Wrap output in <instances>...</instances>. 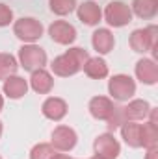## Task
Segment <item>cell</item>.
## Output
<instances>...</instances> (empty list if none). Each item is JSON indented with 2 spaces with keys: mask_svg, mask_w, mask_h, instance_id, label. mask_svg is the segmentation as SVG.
Returning <instances> with one entry per match:
<instances>
[{
  "mask_svg": "<svg viewBox=\"0 0 158 159\" xmlns=\"http://www.w3.org/2000/svg\"><path fill=\"white\" fill-rule=\"evenodd\" d=\"M89 54L86 48H80V46H71L67 52H63L62 56L54 57L50 69L56 76L60 78H69V76H75L77 72L82 70L84 63L87 61Z\"/></svg>",
  "mask_w": 158,
  "mask_h": 159,
  "instance_id": "obj_1",
  "label": "cell"
},
{
  "mask_svg": "<svg viewBox=\"0 0 158 159\" xmlns=\"http://www.w3.org/2000/svg\"><path fill=\"white\" fill-rule=\"evenodd\" d=\"M128 44L134 52L138 54H153V59L156 57V48H158V28L155 24H149L145 28H138L130 34Z\"/></svg>",
  "mask_w": 158,
  "mask_h": 159,
  "instance_id": "obj_2",
  "label": "cell"
},
{
  "mask_svg": "<svg viewBox=\"0 0 158 159\" xmlns=\"http://www.w3.org/2000/svg\"><path fill=\"white\" fill-rule=\"evenodd\" d=\"M13 34L24 44H34L43 37V24L34 17H21L13 22Z\"/></svg>",
  "mask_w": 158,
  "mask_h": 159,
  "instance_id": "obj_3",
  "label": "cell"
},
{
  "mask_svg": "<svg viewBox=\"0 0 158 159\" xmlns=\"http://www.w3.org/2000/svg\"><path fill=\"white\" fill-rule=\"evenodd\" d=\"M17 61H19V67H22L24 70L34 72L37 69H45V65H47V52L41 46H37L36 43L34 44H22L19 48Z\"/></svg>",
  "mask_w": 158,
  "mask_h": 159,
  "instance_id": "obj_4",
  "label": "cell"
},
{
  "mask_svg": "<svg viewBox=\"0 0 158 159\" xmlns=\"http://www.w3.org/2000/svg\"><path fill=\"white\" fill-rule=\"evenodd\" d=\"M108 93L112 100L128 102L136 94V81L128 74H114L108 80Z\"/></svg>",
  "mask_w": 158,
  "mask_h": 159,
  "instance_id": "obj_5",
  "label": "cell"
},
{
  "mask_svg": "<svg viewBox=\"0 0 158 159\" xmlns=\"http://www.w3.org/2000/svg\"><path fill=\"white\" fill-rule=\"evenodd\" d=\"M102 17L112 28H125L126 24L132 22V9L128 4L121 0H114L106 6V9L102 11Z\"/></svg>",
  "mask_w": 158,
  "mask_h": 159,
  "instance_id": "obj_6",
  "label": "cell"
},
{
  "mask_svg": "<svg viewBox=\"0 0 158 159\" xmlns=\"http://www.w3.org/2000/svg\"><path fill=\"white\" fill-rule=\"evenodd\" d=\"M78 143V135L71 126H56L50 135V144L56 152H71Z\"/></svg>",
  "mask_w": 158,
  "mask_h": 159,
  "instance_id": "obj_7",
  "label": "cell"
},
{
  "mask_svg": "<svg viewBox=\"0 0 158 159\" xmlns=\"http://www.w3.org/2000/svg\"><path fill=\"white\" fill-rule=\"evenodd\" d=\"M93 152H95V156L102 159H117L121 154V144L114 133L106 131V133H101L93 141Z\"/></svg>",
  "mask_w": 158,
  "mask_h": 159,
  "instance_id": "obj_8",
  "label": "cell"
},
{
  "mask_svg": "<svg viewBox=\"0 0 158 159\" xmlns=\"http://www.w3.org/2000/svg\"><path fill=\"white\" fill-rule=\"evenodd\" d=\"M48 35L54 43L69 46L77 41V28L73 24H69L67 20H54L48 26Z\"/></svg>",
  "mask_w": 158,
  "mask_h": 159,
  "instance_id": "obj_9",
  "label": "cell"
},
{
  "mask_svg": "<svg viewBox=\"0 0 158 159\" xmlns=\"http://www.w3.org/2000/svg\"><path fill=\"white\" fill-rule=\"evenodd\" d=\"M136 78L140 80L143 85H155L158 81V65L155 59L151 57H141L136 63Z\"/></svg>",
  "mask_w": 158,
  "mask_h": 159,
  "instance_id": "obj_10",
  "label": "cell"
},
{
  "mask_svg": "<svg viewBox=\"0 0 158 159\" xmlns=\"http://www.w3.org/2000/svg\"><path fill=\"white\" fill-rule=\"evenodd\" d=\"M67 109H69L67 107V102L63 98H60V96H48L43 102V106H41L43 115L48 120H54V122H60L62 119H65Z\"/></svg>",
  "mask_w": 158,
  "mask_h": 159,
  "instance_id": "obj_11",
  "label": "cell"
},
{
  "mask_svg": "<svg viewBox=\"0 0 158 159\" xmlns=\"http://www.w3.org/2000/svg\"><path fill=\"white\" fill-rule=\"evenodd\" d=\"M77 15L78 20H82L86 26H97L102 20V9L93 0H86L80 6H77Z\"/></svg>",
  "mask_w": 158,
  "mask_h": 159,
  "instance_id": "obj_12",
  "label": "cell"
},
{
  "mask_svg": "<svg viewBox=\"0 0 158 159\" xmlns=\"http://www.w3.org/2000/svg\"><path fill=\"white\" fill-rule=\"evenodd\" d=\"M91 44H93V48L97 50L99 56H106V54H110L114 50L116 37H114V34L108 28H99L91 35Z\"/></svg>",
  "mask_w": 158,
  "mask_h": 159,
  "instance_id": "obj_13",
  "label": "cell"
},
{
  "mask_svg": "<svg viewBox=\"0 0 158 159\" xmlns=\"http://www.w3.org/2000/svg\"><path fill=\"white\" fill-rule=\"evenodd\" d=\"M28 81L24 78H21V76H17V74H13V76H9V78L4 80V85H2V91H4V94L9 98V100H19V98H22L26 93H28Z\"/></svg>",
  "mask_w": 158,
  "mask_h": 159,
  "instance_id": "obj_14",
  "label": "cell"
},
{
  "mask_svg": "<svg viewBox=\"0 0 158 159\" xmlns=\"http://www.w3.org/2000/svg\"><path fill=\"white\" fill-rule=\"evenodd\" d=\"M114 100L112 98H108V96H93L91 100H89V106H87V109H89V113H91V117L97 120H106L110 115H112V111H114Z\"/></svg>",
  "mask_w": 158,
  "mask_h": 159,
  "instance_id": "obj_15",
  "label": "cell"
},
{
  "mask_svg": "<svg viewBox=\"0 0 158 159\" xmlns=\"http://www.w3.org/2000/svg\"><path fill=\"white\" fill-rule=\"evenodd\" d=\"M30 87L39 94H48L54 89V76L47 69H37L30 76Z\"/></svg>",
  "mask_w": 158,
  "mask_h": 159,
  "instance_id": "obj_16",
  "label": "cell"
},
{
  "mask_svg": "<svg viewBox=\"0 0 158 159\" xmlns=\"http://www.w3.org/2000/svg\"><path fill=\"white\" fill-rule=\"evenodd\" d=\"M123 109H125L126 120L140 122V120L147 119L149 109H151V104H149L147 100H141V98H132V100H128L126 106H123Z\"/></svg>",
  "mask_w": 158,
  "mask_h": 159,
  "instance_id": "obj_17",
  "label": "cell"
},
{
  "mask_svg": "<svg viewBox=\"0 0 158 159\" xmlns=\"http://www.w3.org/2000/svg\"><path fill=\"white\" fill-rule=\"evenodd\" d=\"M121 137L130 148H141V124L134 120H126L121 128Z\"/></svg>",
  "mask_w": 158,
  "mask_h": 159,
  "instance_id": "obj_18",
  "label": "cell"
},
{
  "mask_svg": "<svg viewBox=\"0 0 158 159\" xmlns=\"http://www.w3.org/2000/svg\"><path fill=\"white\" fill-rule=\"evenodd\" d=\"M82 70L86 72V76L91 80H102L108 76V63L101 57V56H95V57H87V61L84 63Z\"/></svg>",
  "mask_w": 158,
  "mask_h": 159,
  "instance_id": "obj_19",
  "label": "cell"
},
{
  "mask_svg": "<svg viewBox=\"0 0 158 159\" xmlns=\"http://www.w3.org/2000/svg\"><path fill=\"white\" fill-rule=\"evenodd\" d=\"M132 15L140 19H153L158 13V0H132Z\"/></svg>",
  "mask_w": 158,
  "mask_h": 159,
  "instance_id": "obj_20",
  "label": "cell"
},
{
  "mask_svg": "<svg viewBox=\"0 0 158 159\" xmlns=\"http://www.w3.org/2000/svg\"><path fill=\"white\" fill-rule=\"evenodd\" d=\"M19 70V61L13 54H7V52H0V80L4 81L6 78L17 74Z\"/></svg>",
  "mask_w": 158,
  "mask_h": 159,
  "instance_id": "obj_21",
  "label": "cell"
},
{
  "mask_svg": "<svg viewBox=\"0 0 158 159\" xmlns=\"http://www.w3.org/2000/svg\"><path fill=\"white\" fill-rule=\"evenodd\" d=\"M158 146V126L151 122L141 124V148Z\"/></svg>",
  "mask_w": 158,
  "mask_h": 159,
  "instance_id": "obj_22",
  "label": "cell"
},
{
  "mask_svg": "<svg viewBox=\"0 0 158 159\" xmlns=\"http://www.w3.org/2000/svg\"><path fill=\"white\" fill-rule=\"evenodd\" d=\"M48 6L54 15L65 17L77 9V0H48Z\"/></svg>",
  "mask_w": 158,
  "mask_h": 159,
  "instance_id": "obj_23",
  "label": "cell"
},
{
  "mask_svg": "<svg viewBox=\"0 0 158 159\" xmlns=\"http://www.w3.org/2000/svg\"><path fill=\"white\" fill-rule=\"evenodd\" d=\"M108 122V131L110 133H114L116 129H119L125 122H126V117H125V109H123V106H114V111H112V115L106 119Z\"/></svg>",
  "mask_w": 158,
  "mask_h": 159,
  "instance_id": "obj_24",
  "label": "cell"
},
{
  "mask_svg": "<svg viewBox=\"0 0 158 159\" xmlns=\"http://www.w3.org/2000/svg\"><path fill=\"white\" fill-rule=\"evenodd\" d=\"M56 150L52 148L50 143H39L30 150V159H50Z\"/></svg>",
  "mask_w": 158,
  "mask_h": 159,
  "instance_id": "obj_25",
  "label": "cell"
},
{
  "mask_svg": "<svg viewBox=\"0 0 158 159\" xmlns=\"http://www.w3.org/2000/svg\"><path fill=\"white\" fill-rule=\"evenodd\" d=\"M13 22V9L6 4H0V28L9 26Z\"/></svg>",
  "mask_w": 158,
  "mask_h": 159,
  "instance_id": "obj_26",
  "label": "cell"
},
{
  "mask_svg": "<svg viewBox=\"0 0 158 159\" xmlns=\"http://www.w3.org/2000/svg\"><path fill=\"white\" fill-rule=\"evenodd\" d=\"M145 159H158V146H153V148H147V154H145Z\"/></svg>",
  "mask_w": 158,
  "mask_h": 159,
  "instance_id": "obj_27",
  "label": "cell"
},
{
  "mask_svg": "<svg viewBox=\"0 0 158 159\" xmlns=\"http://www.w3.org/2000/svg\"><path fill=\"white\" fill-rule=\"evenodd\" d=\"M50 159H73V157H71V156H67V154H63V152H60V154H56V152H54Z\"/></svg>",
  "mask_w": 158,
  "mask_h": 159,
  "instance_id": "obj_28",
  "label": "cell"
},
{
  "mask_svg": "<svg viewBox=\"0 0 158 159\" xmlns=\"http://www.w3.org/2000/svg\"><path fill=\"white\" fill-rule=\"evenodd\" d=\"M2 107H4V96L0 94V111H2Z\"/></svg>",
  "mask_w": 158,
  "mask_h": 159,
  "instance_id": "obj_29",
  "label": "cell"
},
{
  "mask_svg": "<svg viewBox=\"0 0 158 159\" xmlns=\"http://www.w3.org/2000/svg\"><path fill=\"white\" fill-rule=\"evenodd\" d=\"M2 129H4V126H2V122H0V137H2Z\"/></svg>",
  "mask_w": 158,
  "mask_h": 159,
  "instance_id": "obj_30",
  "label": "cell"
},
{
  "mask_svg": "<svg viewBox=\"0 0 158 159\" xmlns=\"http://www.w3.org/2000/svg\"><path fill=\"white\" fill-rule=\"evenodd\" d=\"M91 159H102V157H99V156H93V157H91Z\"/></svg>",
  "mask_w": 158,
  "mask_h": 159,
  "instance_id": "obj_31",
  "label": "cell"
},
{
  "mask_svg": "<svg viewBox=\"0 0 158 159\" xmlns=\"http://www.w3.org/2000/svg\"><path fill=\"white\" fill-rule=\"evenodd\" d=\"M0 159H2V157H0Z\"/></svg>",
  "mask_w": 158,
  "mask_h": 159,
  "instance_id": "obj_32",
  "label": "cell"
}]
</instances>
